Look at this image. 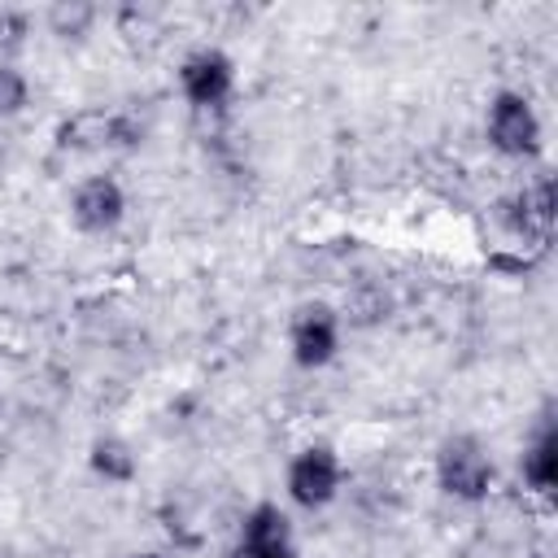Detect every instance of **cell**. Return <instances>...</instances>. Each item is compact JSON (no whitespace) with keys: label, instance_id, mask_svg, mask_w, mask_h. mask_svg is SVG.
<instances>
[{"label":"cell","instance_id":"6da1fadb","mask_svg":"<svg viewBox=\"0 0 558 558\" xmlns=\"http://www.w3.org/2000/svg\"><path fill=\"white\" fill-rule=\"evenodd\" d=\"M436 488L453 501H466V506H480L488 501L493 484H497V462L488 453V445L471 432H458V436H445L440 449H436Z\"/></svg>","mask_w":558,"mask_h":558},{"label":"cell","instance_id":"7a4b0ae2","mask_svg":"<svg viewBox=\"0 0 558 558\" xmlns=\"http://www.w3.org/2000/svg\"><path fill=\"white\" fill-rule=\"evenodd\" d=\"M484 135H488V148L506 161H532L545 148V122H541L536 105L514 87H501L488 100Z\"/></svg>","mask_w":558,"mask_h":558},{"label":"cell","instance_id":"3957f363","mask_svg":"<svg viewBox=\"0 0 558 558\" xmlns=\"http://www.w3.org/2000/svg\"><path fill=\"white\" fill-rule=\"evenodd\" d=\"M340 484H344V462L340 453L327 445V440H314V445H301L292 458H288V471H283V493L296 510H327L336 497H340Z\"/></svg>","mask_w":558,"mask_h":558},{"label":"cell","instance_id":"277c9868","mask_svg":"<svg viewBox=\"0 0 558 558\" xmlns=\"http://www.w3.org/2000/svg\"><path fill=\"white\" fill-rule=\"evenodd\" d=\"M288 353L301 371H323L340 353V314L327 301H305L288 318Z\"/></svg>","mask_w":558,"mask_h":558},{"label":"cell","instance_id":"5b68a950","mask_svg":"<svg viewBox=\"0 0 558 558\" xmlns=\"http://www.w3.org/2000/svg\"><path fill=\"white\" fill-rule=\"evenodd\" d=\"M144 144V122L122 109H83L57 131V148L100 153V148H135Z\"/></svg>","mask_w":558,"mask_h":558},{"label":"cell","instance_id":"8992f818","mask_svg":"<svg viewBox=\"0 0 558 558\" xmlns=\"http://www.w3.org/2000/svg\"><path fill=\"white\" fill-rule=\"evenodd\" d=\"M179 92L192 109H222L235 92V61L222 48H192L179 61Z\"/></svg>","mask_w":558,"mask_h":558},{"label":"cell","instance_id":"52a82bcc","mask_svg":"<svg viewBox=\"0 0 558 558\" xmlns=\"http://www.w3.org/2000/svg\"><path fill=\"white\" fill-rule=\"evenodd\" d=\"M126 218V187L113 174H87L70 192V222L83 235H109Z\"/></svg>","mask_w":558,"mask_h":558},{"label":"cell","instance_id":"ba28073f","mask_svg":"<svg viewBox=\"0 0 558 558\" xmlns=\"http://www.w3.org/2000/svg\"><path fill=\"white\" fill-rule=\"evenodd\" d=\"M501 222H506V231L514 240H523L532 248H545L549 235H554V179L536 174L532 183L514 187L501 201Z\"/></svg>","mask_w":558,"mask_h":558},{"label":"cell","instance_id":"9c48e42d","mask_svg":"<svg viewBox=\"0 0 558 558\" xmlns=\"http://www.w3.org/2000/svg\"><path fill=\"white\" fill-rule=\"evenodd\" d=\"M519 475L532 493H541V497L554 493V484H558V427H554V418H545L527 436V445L519 453Z\"/></svg>","mask_w":558,"mask_h":558},{"label":"cell","instance_id":"30bf717a","mask_svg":"<svg viewBox=\"0 0 558 558\" xmlns=\"http://www.w3.org/2000/svg\"><path fill=\"white\" fill-rule=\"evenodd\" d=\"M292 545V523H288V510H279L275 501H257L244 523H240V541L235 549H283Z\"/></svg>","mask_w":558,"mask_h":558},{"label":"cell","instance_id":"8fae6325","mask_svg":"<svg viewBox=\"0 0 558 558\" xmlns=\"http://www.w3.org/2000/svg\"><path fill=\"white\" fill-rule=\"evenodd\" d=\"M87 466H92V475L105 480V484H131V480L140 475V458H135V449H131L122 436H113V432H105V436L92 440V449H87Z\"/></svg>","mask_w":558,"mask_h":558},{"label":"cell","instance_id":"7c38bea8","mask_svg":"<svg viewBox=\"0 0 558 558\" xmlns=\"http://www.w3.org/2000/svg\"><path fill=\"white\" fill-rule=\"evenodd\" d=\"M96 4H87V0H57V4H48L44 9V26H48V35H57V39H83V35H92V26H96Z\"/></svg>","mask_w":558,"mask_h":558},{"label":"cell","instance_id":"4fadbf2b","mask_svg":"<svg viewBox=\"0 0 558 558\" xmlns=\"http://www.w3.org/2000/svg\"><path fill=\"white\" fill-rule=\"evenodd\" d=\"M31 35H35V17L26 9L0 4V61H9L13 52H22Z\"/></svg>","mask_w":558,"mask_h":558},{"label":"cell","instance_id":"5bb4252c","mask_svg":"<svg viewBox=\"0 0 558 558\" xmlns=\"http://www.w3.org/2000/svg\"><path fill=\"white\" fill-rule=\"evenodd\" d=\"M31 105V83L13 61H0V118H17Z\"/></svg>","mask_w":558,"mask_h":558},{"label":"cell","instance_id":"9a60e30c","mask_svg":"<svg viewBox=\"0 0 558 558\" xmlns=\"http://www.w3.org/2000/svg\"><path fill=\"white\" fill-rule=\"evenodd\" d=\"M235 558H301L296 545H283V549H235Z\"/></svg>","mask_w":558,"mask_h":558},{"label":"cell","instance_id":"2e32d148","mask_svg":"<svg viewBox=\"0 0 558 558\" xmlns=\"http://www.w3.org/2000/svg\"><path fill=\"white\" fill-rule=\"evenodd\" d=\"M131 558H166V554H157V549H144V554H131Z\"/></svg>","mask_w":558,"mask_h":558}]
</instances>
